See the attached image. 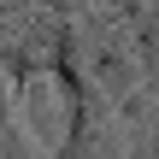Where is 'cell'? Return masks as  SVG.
Segmentation results:
<instances>
[{
    "instance_id": "6da1fadb",
    "label": "cell",
    "mask_w": 159,
    "mask_h": 159,
    "mask_svg": "<svg viewBox=\"0 0 159 159\" xmlns=\"http://www.w3.org/2000/svg\"><path fill=\"white\" fill-rule=\"evenodd\" d=\"M65 100H71V130L53 159H130V136H124V118L112 100L77 94V89H65Z\"/></svg>"
},
{
    "instance_id": "7a4b0ae2",
    "label": "cell",
    "mask_w": 159,
    "mask_h": 159,
    "mask_svg": "<svg viewBox=\"0 0 159 159\" xmlns=\"http://www.w3.org/2000/svg\"><path fill=\"white\" fill-rule=\"evenodd\" d=\"M100 6L130 30V41L142 53V71L159 77V0H100Z\"/></svg>"
},
{
    "instance_id": "3957f363",
    "label": "cell",
    "mask_w": 159,
    "mask_h": 159,
    "mask_svg": "<svg viewBox=\"0 0 159 159\" xmlns=\"http://www.w3.org/2000/svg\"><path fill=\"white\" fill-rule=\"evenodd\" d=\"M24 12H35V0H0V24L6 18H24Z\"/></svg>"
}]
</instances>
